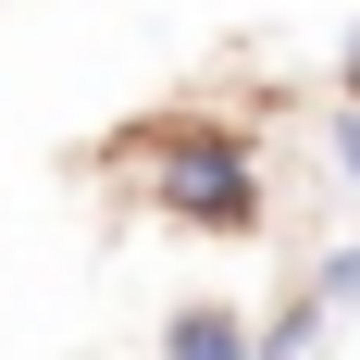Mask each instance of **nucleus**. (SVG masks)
Listing matches in <instances>:
<instances>
[{
  "label": "nucleus",
  "mask_w": 360,
  "mask_h": 360,
  "mask_svg": "<svg viewBox=\"0 0 360 360\" xmlns=\"http://www.w3.org/2000/svg\"><path fill=\"white\" fill-rule=\"evenodd\" d=\"M311 311H323V323H335V311H360V249H323V274H311Z\"/></svg>",
  "instance_id": "obj_3"
},
{
  "label": "nucleus",
  "mask_w": 360,
  "mask_h": 360,
  "mask_svg": "<svg viewBox=\"0 0 360 360\" xmlns=\"http://www.w3.org/2000/svg\"><path fill=\"white\" fill-rule=\"evenodd\" d=\"M162 360H249V311H224V298H186L174 323H162Z\"/></svg>",
  "instance_id": "obj_2"
},
{
  "label": "nucleus",
  "mask_w": 360,
  "mask_h": 360,
  "mask_svg": "<svg viewBox=\"0 0 360 360\" xmlns=\"http://www.w3.org/2000/svg\"><path fill=\"white\" fill-rule=\"evenodd\" d=\"M323 149H335V174H348V199H360V112H348V100L323 112Z\"/></svg>",
  "instance_id": "obj_4"
},
{
  "label": "nucleus",
  "mask_w": 360,
  "mask_h": 360,
  "mask_svg": "<svg viewBox=\"0 0 360 360\" xmlns=\"http://www.w3.org/2000/svg\"><path fill=\"white\" fill-rule=\"evenodd\" d=\"M335 100L360 112V25H348V50H335Z\"/></svg>",
  "instance_id": "obj_5"
},
{
  "label": "nucleus",
  "mask_w": 360,
  "mask_h": 360,
  "mask_svg": "<svg viewBox=\"0 0 360 360\" xmlns=\"http://www.w3.org/2000/svg\"><path fill=\"white\" fill-rule=\"evenodd\" d=\"M149 199L186 236H249L261 224V149L236 124H174V137L149 149Z\"/></svg>",
  "instance_id": "obj_1"
}]
</instances>
